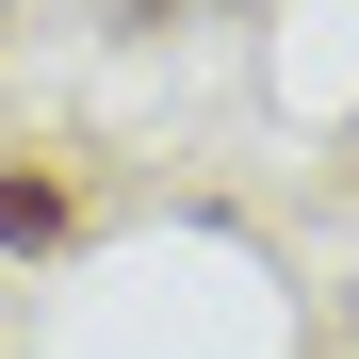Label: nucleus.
Listing matches in <instances>:
<instances>
[{
	"label": "nucleus",
	"mask_w": 359,
	"mask_h": 359,
	"mask_svg": "<svg viewBox=\"0 0 359 359\" xmlns=\"http://www.w3.org/2000/svg\"><path fill=\"white\" fill-rule=\"evenodd\" d=\"M0 245H66V180H0Z\"/></svg>",
	"instance_id": "obj_1"
},
{
	"label": "nucleus",
	"mask_w": 359,
	"mask_h": 359,
	"mask_svg": "<svg viewBox=\"0 0 359 359\" xmlns=\"http://www.w3.org/2000/svg\"><path fill=\"white\" fill-rule=\"evenodd\" d=\"M0 17H17V0H0Z\"/></svg>",
	"instance_id": "obj_2"
}]
</instances>
